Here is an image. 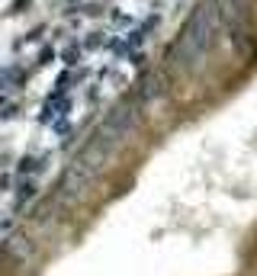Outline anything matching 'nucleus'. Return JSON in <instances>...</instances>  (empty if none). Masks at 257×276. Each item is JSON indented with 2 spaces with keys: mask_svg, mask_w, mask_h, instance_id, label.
<instances>
[{
  "mask_svg": "<svg viewBox=\"0 0 257 276\" xmlns=\"http://www.w3.org/2000/svg\"><path fill=\"white\" fill-rule=\"evenodd\" d=\"M216 7H218V20H228V16H244L251 7V0H216Z\"/></svg>",
  "mask_w": 257,
  "mask_h": 276,
  "instance_id": "nucleus-2",
  "label": "nucleus"
},
{
  "mask_svg": "<svg viewBox=\"0 0 257 276\" xmlns=\"http://www.w3.org/2000/svg\"><path fill=\"white\" fill-rule=\"evenodd\" d=\"M218 23V7L216 0H206L196 7V13L187 20L183 32H180L177 45H174V58H180V64H196L199 58L206 55L212 42V29Z\"/></svg>",
  "mask_w": 257,
  "mask_h": 276,
  "instance_id": "nucleus-1",
  "label": "nucleus"
}]
</instances>
